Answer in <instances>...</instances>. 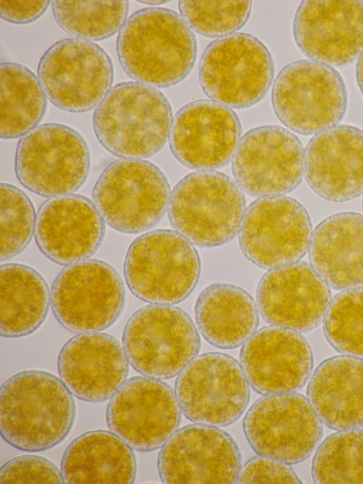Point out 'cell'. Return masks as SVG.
I'll return each instance as SVG.
<instances>
[{
	"mask_svg": "<svg viewBox=\"0 0 363 484\" xmlns=\"http://www.w3.org/2000/svg\"><path fill=\"white\" fill-rule=\"evenodd\" d=\"M116 52L135 82L166 88L184 80L197 54L195 35L176 11L148 7L133 13L118 32Z\"/></svg>",
	"mask_w": 363,
	"mask_h": 484,
	"instance_id": "1",
	"label": "cell"
},
{
	"mask_svg": "<svg viewBox=\"0 0 363 484\" xmlns=\"http://www.w3.org/2000/svg\"><path fill=\"white\" fill-rule=\"evenodd\" d=\"M72 395L62 379L48 372L28 370L13 375L0 390L1 437L29 452L58 445L74 422Z\"/></svg>",
	"mask_w": 363,
	"mask_h": 484,
	"instance_id": "2",
	"label": "cell"
},
{
	"mask_svg": "<svg viewBox=\"0 0 363 484\" xmlns=\"http://www.w3.org/2000/svg\"><path fill=\"white\" fill-rule=\"evenodd\" d=\"M172 109L155 87L123 82L111 88L93 114L95 136L110 153L121 158H149L169 137Z\"/></svg>",
	"mask_w": 363,
	"mask_h": 484,
	"instance_id": "3",
	"label": "cell"
},
{
	"mask_svg": "<svg viewBox=\"0 0 363 484\" xmlns=\"http://www.w3.org/2000/svg\"><path fill=\"white\" fill-rule=\"evenodd\" d=\"M245 209V197L236 181L206 170L188 174L175 185L167 211L177 232L199 247L213 248L235 238Z\"/></svg>",
	"mask_w": 363,
	"mask_h": 484,
	"instance_id": "4",
	"label": "cell"
},
{
	"mask_svg": "<svg viewBox=\"0 0 363 484\" xmlns=\"http://www.w3.org/2000/svg\"><path fill=\"white\" fill-rule=\"evenodd\" d=\"M201 260L193 243L177 231L154 230L136 238L124 261L126 284L135 297L159 304H175L196 287Z\"/></svg>",
	"mask_w": 363,
	"mask_h": 484,
	"instance_id": "5",
	"label": "cell"
},
{
	"mask_svg": "<svg viewBox=\"0 0 363 484\" xmlns=\"http://www.w3.org/2000/svg\"><path fill=\"white\" fill-rule=\"evenodd\" d=\"M122 346L139 373L157 380L177 375L199 353L201 341L191 317L182 308L152 304L127 321Z\"/></svg>",
	"mask_w": 363,
	"mask_h": 484,
	"instance_id": "6",
	"label": "cell"
},
{
	"mask_svg": "<svg viewBox=\"0 0 363 484\" xmlns=\"http://www.w3.org/2000/svg\"><path fill=\"white\" fill-rule=\"evenodd\" d=\"M170 187L154 163L122 158L109 164L97 180L93 202L104 221L125 233L155 226L168 209Z\"/></svg>",
	"mask_w": 363,
	"mask_h": 484,
	"instance_id": "7",
	"label": "cell"
},
{
	"mask_svg": "<svg viewBox=\"0 0 363 484\" xmlns=\"http://www.w3.org/2000/svg\"><path fill=\"white\" fill-rule=\"evenodd\" d=\"M274 63L255 36L235 33L211 42L199 65V80L208 97L233 109L260 101L272 86Z\"/></svg>",
	"mask_w": 363,
	"mask_h": 484,
	"instance_id": "8",
	"label": "cell"
},
{
	"mask_svg": "<svg viewBox=\"0 0 363 484\" xmlns=\"http://www.w3.org/2000/svg\"><path fill=\"white\" fill-rule=\"evenodd\" d=\"M271 99L279 121L302 135L317 134L336 126L347 104L340 74L312 60H296L282 68L273 84Z\"/></svg>",
	"mask_w": 363,
	"mask_h": 484,
	"instance_id": "9",
	"label": "cell"
},
{
	"mask_svg": "<svg viewBox=\"0 0 363 484\" xmlns=\"http://www.w3.org/2000/svg\"><path fill=\"white\" fill-rule=\"evenodd\" d=\"M90 153L83 137L61 123L38 126L19 141L15 157L18 181L45 197L72 194L86 181Z\"/></svg>",
	"mask_w": 363,
	"mask_h": 484,
	"instance_id": "10",
	"label": "cell"
},
{
	"mask_svg": "<svg viewBox=\"0 0 363 484\" xmlns=\"http://www.w3.org/2000/svg\"><path fill=\"white\" fill-rule=\"evenodd\" d=\"M113 66L98 44L66 38L51 45L40 59L38 77L46 97L57 108L83 113L96 107L113 82Z\"/></svg>",
	"mask_w": 363,
	"mask_h": 484,
	"instance_id": "11",
	"label": "cell"
},
{
	"mask_svg": "<svg viewBox=\"0 0 363 484\" xmlns=\"http://www.w3.org/2000/svg\"><path fill=\"white\" fill-rule=\"evenodd\" d=\"M51 305L59 323L73 333L108 329L120 317L125 288L108 263L86 259L65 267L51 289Z\"/></svg>",
	"mask_w": 363,
	"mask_h": 484,
	"instance_id": "12",
	"label": "cell"
},
{
	"mask_svg": "<svg viewBox=\"0 0 363 484\" xmlns=\"http://www.w3.org/2000/svg\"><path fill=\"white\" fill-rule=\"evenodd\" d=\"M174 393L188 419L223 427L235 422L245 412L250 388L235 358L209 352L196 356L179 373Z\"/></svg>",
	"mask_w": 363,
	"mask_h": 484,
	"instance_id": "13",
	"label": "cell"
},
{
	"mask_svg": "<svg viewBox=\"0 0 363 484\" xmlns=\"http://www.w3.org/2000/svg\"><path fill=\"white\" fill-rule=\"evenodd\" d=\"M242 424L258 455L287 465L308 458L323 434L322 422L309 400L296 392L261 397L247 411Z\"/></svg>",
	"mask_w": 363,
	"mask_h": 484,
	"instance_id": "14",
	"label": "cell"
},
{
	"mask_svg": "<svg viewBox=\"0 0 363 484\" xmlns=\"http://www.w3.org/2000/svg\"><path fill=\"white\" fill-rule=\"evenodd\" d=\"M238 235L240 250L250 262L273 269L297 263L306 255L312 223L294 198L260 197L245 209Z\"/></svg>",
	"mask_w": 363,
	"mask_h": 484,
	"instance_id": "15",
	"label": "cell"
},
{
	"mask_svg": "<svg viewBox=\"0 0 363 484\" xmlns=\"http://www.w3.org/2000/svg\"><path fill=\"white\" fill-rule=\"evenodd\" d=\"M235 180L254 197L281 196L294 190L305 172V150L298 138L279 126L249 130L232 157Z\"/></svg>",
	"mask_w": 363,
	"mask_h": 484,
	"instance_id": "16",
	"label": "cell"
},
{
	"mask_svg": "<svg viewBox=\"0 0 363 484\" xmlns=\"http://www.w3.org/2000/svg\"><path fill=\"white\" fill-rule=\"evenodd\" d=\"M106 423L133 449H158L177 431L181 409L172 387L160 380L135 376L110 397Z\"/></svg>",
	"mask_w": 363,
	"mask_h": 484,
	"instance_id": "17",
	"label": "cell"
},
{
	"mask_svg": "<svg viewBox=\"0 0 363 484\" xmlns=\"http://www.w3.org/2000/svg\"><path fill=\"white\" fill-rule=\"evenodd\" d=\"M234 439L216 427L189 424L162 446L157 468L164 483H233L241 468Z\"/></svg>",
	"mask_w": 363,
	"mask_h": 484,
	"instance_id": "18",
	"label": "cell"
},
{
	"mask_svg": "<svg viewBox=\"0 0 363 484\" xmlns=\"http://www.w3.org/2000/svg\"><path fill=\"white\" fill-rule=\"evenodd\" d=\"M241 124L230 107L208 99L183 106L174 115L169 144L174 158L192 170L226 165L241 136Z\"/></svg>",
	"mask_w": 363,
	"mask_h": 484,
	"instance_id": "19",
	"label": "cell"
},
{
	"mask_svg": "<svg viewBox=\"0 0 363 484\" xmlns=\"http://www.w3.org/2000/svg\"><path fill=\"white\" fill-rule=\"evenodd\" d=\"M293 34L311 60L348 65L363 50V1H303L295 13Z\"/></svg>",
	"mask_w": 363,
	"mask_h": 484,
	"instance_id": "20",
	"label": "cell"
},
{
	"mask_svg": "<svg viewBox=\"0 0 363 484\" xmlns=\"http://www.w3.org/2000/svg\"><path fill=\"white\" fill-rule=\"evenodd\" d=\"M257 300L268 324L308 332L323 320L331 292L310 264L297 262L267 272L258 283Z\"/></svg>",
	"mask_w": 363,
	"mask_h": 484,
	"instance_id": "21",
	"label": "cell"
},
{
	"mask_svg": "<svg viewBox=\"0 0 363 484\" xmlns=\"http://www.w3.org/2000/svg\"><path fill=\"white\" fill-rule=\"evenodd\" d=\"M240 360L250 385L261 395L301 389L309 379L313 364L305 337L277 326L255 331L242 345Z\"/></svg>",
	"mask_w": 363,
	"mask_h": 484,
	"instance_id": "22",
	"label": "cell"
},
{
	"mask_svg": "<svg viewBox=\"0 0 363 484\" xmlns=\"http://www.w3.org/2000/svg\"><path fill=\"white\" fill-rule=\"evenodd\" d=\"M94 202L77 194L52 197L39 208L35 238L40 251L67 265L91 256L101 246L105 223Z\"/></svg>",
	"mask_w": 363,
	"mask_h": 484,
	"instance_id": "23",
	"label": "cell"
},
{
	"mask_svg": "<svg viewBox=\"0 0 363 484\" xmlns=\"http://www.w3.org/2000/svg\"><path fill=\"white\" fill-rule=\"evenodd\" d=\"M305 178L312 190L333 202L363 193V130L337 125L315 134L305 150Z\"/></svg>",
	"mask_w": 363,
	"mask_h": 484,
	"instance_id": "24",
	"label": "cell"
},
{
	"mask_svg": "<svg viewBox=\"0 0 363 484\" xmlns=\"http://www.w3.org/2000/svg\"><path fill=\"white\" fill-rule=\"evenodd\" d=\"M57 369L75 397L101 402L126 380L129 365L120 342L110 334L96 331L69 339L60 352Z\"/></svg>",
	"mask_w": 363,
	"mask_h": 484,
	"instance_id": "25",
	"label": "cell"
},
{
	"mask_svg": "<svg viewBox=\"0 0 363 484\" xmlns=\"http://www.w3.org/2000/svg\"><path fill=\"white\" fill-rule=\"evenodd\" d=\"M308 259L329 287H363V216L341 212L322 221L312 233Z\"/></svg>",
	"mask_w": 363,
	"mask_h": 484,
	"instance_id": "26",
	"label": "cell"
},
{
	"mask_svg": "<svg viewBox=\"0 0 363 484\" xmlns=\"http://www.w3.org/2000/svg\"><path fill=\"white\" fill-rule=\"evenodd\" d=\"M307 396L327 427H363V358L342 355L323 361L309 380Z\"/></svg>",
	"mask_w": 363,
	"mask_h": 484,
	"instance_id": "27",
	"label": "cell"
},
{
	"mask_svg": "<svg viewBox=\"0 0 363 484\" xmlns=\"http://www.w3.org/2000/svg\"><path fill=\"white\" fill-rule=\"evenodd\" d=\"M137 464L132 448L104 430L85 432L68 445L62 456L64 483H133Z\"/></svg>",
	"mask_w": 363,
	"mask_h": 484,
	"instance_id": "28",
	"label": "cell"
},
{
	"mask_svg": "<svg viewBox=\"0 0 363 484\" xmlns=\"http://www.w3.org/2000/svg\"><path fill=\"white\" fill-rule=\"evenodd\" d=\"M194 312L203 337L221 349L243 345L259 324L252 297L243 288L229 283L216 282L206 287L196 299Z\"/></svg>",
	"mask_w": 363,
	"mask_h": 484,
	"instance_id": "29",
	"label": "cell"
},
{
	"mask_svg": "<svg viewBox=\"0 0 363 484\" xmlns=\"http://www.w3.org/2000/svg\"><path fill=\"white\" fill-rule=\"evenodd\" d=\"M50 292L30 266L6 263L0 268V334L20 338L35 332L49 311Z\"/></svg>",
	"mask_w": 363,
	"mask_h": 484,
	"instance_id": "30",
	"label": "cell"
},
{
	"mask_svg": "<svg viewBox=\"0 0 363 484\" xmlns=\"http://www.w3.org/2000/svg\"><path fill=\"white\" fill-rule=\"evenodd\" d=\"M47 106L38 77L16 62L0 65V136L15 139L38 126Z\"/></svg>",
	"mask_w": 363,
	"mask_h": 484,
	"instance_id": "31",
	"label": "cell"
},
{
	"mask_svg": "<svg viewBox=\"0 0 363 484\" xmlns=\"http://www.w3.org/2000/svg\"><path fill=\"white\" fill-rule=\"evenodd\" d=\"M53 16L67 34L88 41H99L116 33L127 20L129 1H52Z\"/></svg>",
	"mask_w": 363,
	"mask_h": 484,
	"instance_id": "32",
	"label": "cell"
},
{
	"mask_svg": "<svg viewBox=\"0 0 363 484\" xmlns=\"http://www.w3.org/2000/svg\"><path fill=\"white\" fill-rule=\"evenodd\" d=\"M311 474L315 483H363V429L327 436L315 453Z\"/></svg>",
	"mask_w": 363,
	"mask_h": 484,
	"instance_id": "33",
	"label": "cell"
},
{
	"mask_svg": "<svg viewBox=\"0 0 363 484\" xmlns=\"http://www.w3.org/2000/svg\"><path fill=\"white\" fill-rule=\"evenodd\" d=\"M323 331L336 351L363 358V287L343 290L331 299Z\"/></svg>",
	"mask_w": 363,
	"mask_h": 484,
	"instance_id": "34",
	"label": "cell"
},
{
	"mask_svg": "<svg viewBox=\"0 0 363 484\" xmlns=\"http://www.w3.org/2000/svg\"><path fill=\"white\" fill-rule=\"evenodd\" d=\"M251 1H179L181 16L191 30L208 38L224 37L241 29L251 12Z\"/></svg>",
	"mask_w": 363,
	"mask_h": 484,
	"instance_id": "35",
	"label": "cell"
},
{
	"mask_svg": "<svg viewBox=\"0 0 363 484\" xmlns=\"http://www.w3.org/2000/svg\"><path fill=\"white\" fill-rule=\"evenodd\" d=\"M1 261L18 254L30 243L35 226V209L30 198L17 187L0 185Z\"/></svg>",
	"mask_w": 363,
	"mask_h": 484,
	"instance_id": "36",
	"label": "cell"
},
{
	"mask_svg": "<svg viewBox=\"0 0 363 484\" xmlns=\"http://www.w3.org/2000/svg\"><path fill=\"white\" fill-rule=\"evenodd\" d=\"M1 483H63L61 471L49 459L37 455H23L6 462L0 471Z\"/></svg>",
	"mask_w": 363,
	"mask_h": 484,
	"instance_id": "37",
	"label": "cell"
},
{
	"mask_svg": "<svg viewBox=\"0 0 363 484\" xmlns=\"http://www.w3.org/2000/svg\"><path fill=\"white\" fill-rule=\"evenodd\" d=\"M236 483H301L287 464L261 456L250 459L238 473Z\"/></svg>",
	"mask_w": 363,
	"mask_h": 484,
	"instance_id": "38",
	"label": "cell"
},
{
	"mask_svg": "<svg viewBox=\"0 0 363 484\" xmlns=\"http://www.w3.org/2000/svg\"><path fill=\"white\" fill-rule=\"evenodd\" d=\"M50 1L0 0V16L14 24H28L38 19L48 9Z\"/></svg>",
	"mask_w": 363,
	"mask_h": 484,
	"instance_id": "39",
	"label": "cell"
},
{
	"mask_svg": "<svg viewBox=\"0 0 363 484\" xmlns=\"http://www.w3.org/2000/svg\"><path fill=\"white\" fill-rule=\"evenodd\" d=\"M355 73L358 87L363 94V50L361 52L357 58Z\"/></svg>",
	"mask_w": 363,
	"mask_h": 484,
	"instance_id": "40",
	"label": "cell"
},
{
	"mask_svg": "<svg viewBox=\"0 0 363 484\" xmlns=\"http://www.w3.org/2000/svg\"><path fill=\"white\" fill-rule=\"evenodd\" d=\"M140 3L148 5H159L169 2V1H138Z\"/></svg>",
	"mask_w": 363,
	"mask_h": 484,
	"instance_id": "41",
	"label": "cell"
},
{
	"mask_svg": "<svg viewBox=\"0 0 363 484\" xmlns=\"http://www.w3.org/2000/svg\"><path fill=\"white\" fill-rule=\"evenodd\" d=\"M362 210H363V197H362Z\"/></svg>",
	"mask_w": 363,
	"mask_h": 484,
	"instance_id": "42",
	"label": "cell"
}]
</instances>
